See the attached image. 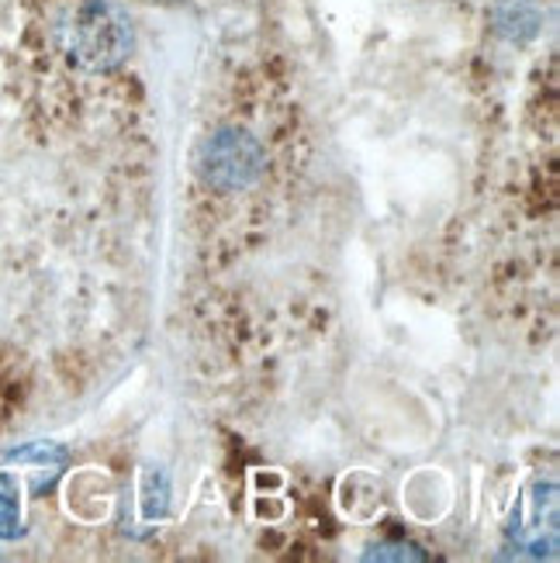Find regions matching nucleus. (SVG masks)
Instances as JSON below:
<instances>
[{
  "label": "nucleus",
  "mask_w": 560,
  "mask_h": 563,
  "mask_svg": "<svg viewBox=\"0 0 560 563\" xmlns=\"http://www.w3.org/2000/svg\"><path fill=\"white\" fill-rule=\"evenodd\" d=\"M18 501L0 492V536H18Z\"/></svg>",
  "instance_id": "1"
},
{
  "label": "nucleus",
  "mask_w": 560,
  "mask_h": 563,
  "mask_svg": "<svg viewBox=\"0 0 560 563\" xmlns=\"http://www.w3.org/2000/svg\"><path fill=\"white\" fill-rule=\"evenodd\" d=\"M8 387H11L8 380H0V411H4V408H8V405H4V395H8Z\"/></svg>",
  "instance_id": "2"
}]
</instances>
